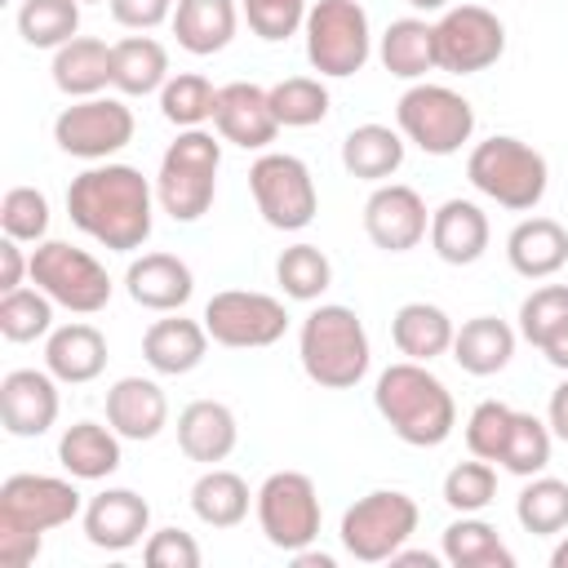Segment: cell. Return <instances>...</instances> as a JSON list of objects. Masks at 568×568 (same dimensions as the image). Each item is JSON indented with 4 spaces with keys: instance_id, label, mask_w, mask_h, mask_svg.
Returning a JSON list of instances; mask_svg holds the SVG:
<instances>
[{
    "instance_id": "6da1fadb",
    "label": "cell",
    "mask_w": 568,
    "mask_h": 568,
    "mask_svg": "<svg viewBox=\"0 0 568 568\" xmlns=\"http://www.w3.org/2000/svg\"><path fill=\"white\" fill-rule=\"evenodd\" d=\"M67 217L93 244L111 253H133L151 240L155 226V182L120 160L89 164L67 186Z\"/></svg>"
},
{
    "instance_id": "7a4b0ae2",
    "label": "cell",
    "mask_w": 568,
    "mask_h": 568,
    "mask_svg": "<svg viewBox=\"0 0 568 568\" xmlns=\"http://www.w3.org/2000/svg\"><path fill=\"white\" fill-rule=\"evenodd\" d=\"M373 408L390 426L395 439L413 448H439L457 426L453 390L417 359L386 364L373 382Z\"/></svg>"
},
{
    "instance_id": "3957f363",
    "label": "cell",
    "mask_w": 568,
    "mask_h": 568,
    "mask_svg": "<svg viewBox=\"0 0 568 568\" xmlns=\"http://www.w3.org/2000/svg\"><path fill=\"white\" fill-rule=\"evenodd\" d=\"M302 373L324 390H351L368 377L373 346L364 320L342 302H320L297 328Z\"/></svg>"
},
{
    "instance_id": "277c9868",
    "label": "cell",
    "mask_w": 568,
    "mask_h": 568,
    "mask_svg": "<svg viewBox=\"0 0 568 568\" xmlns=\"http://www.w3.org/2000/svg\"><path fill=\"white\" fill-rule=\"evenodd\" d=\"M222 169V142L209 129H178V138L160 155L155 204L173 222H200L213 209Z\"/></svg>"
},
{
    "instance_id": "5b68a950",
    "label": "cell",
    "mask_w": 568,
    "mask_h": 568,
    "mask_svg": "<svg viewBox=\"0 0 568 568\" xmlns=\"http://www.w3.org/2000/svg\"><path fill=\"white\" fill-rule=\"evenodd\" d=\"M466 178L493 204H501L510 213H528V209L541 204V195L550 186V164H546V155L537 146L519 142L510 133H493V138L470 146Z\"/></svg>"
},
{
    "instance_id": "8992f818",
    "label": "cell",
    "mask_w": 568,
    "mask_h": 568,
    "mask_svg": "<svg viewBox=\"0 0 568 568\" xmlns=\"http://www.w3.org/2000/svg\"><path fill=\"white\" fill-rule=\"evenodd\" d=\"M395 129L426 155H457L475 138V106L448 84L417 80L395 102Z\"/></svg>"
},
{
    "instance_id": "52a82bcc",
    "label": "cell",
    "mask_w": 568,
    "mask_h": 568,
    "mask_svg": "<svg viewBox=\"0 0 568 568\" xmlns=\"http://www.w3.org/2000/svg\"><path fill=\"white\" fill-rule=\"evenodd\" d=\"M417 501L399 488H373L364 497H355L346 510H342V524H337V541L351 559L359 564H390V555L399 546H408V537L417 532Z\"/></svg>"
},
{
    "instance_id": "ba28073f",
    "label": "cell",
    "mask_w": 568,
    "mask_h": 568,
    "mask_svg": "<svg viewBox=\"0 0 568 568\" xmlns=\"http://www.w3.org/2000/svg\"><path fill=\"white\" fill-rule=\"evenodd\" d=\"M302 36L306 62L328 80H346L373 58V27L359 0H315L306 9Z\"/></svg>"
},
{
    "instance_id": "9c48e42d",
    "label": "cell",
    "mask_w": 568,
    "mask_h": 568,
    "mask_svg": "<svg viewBox=\"0 0 568 568\" xmlns=\"http://www.w3.org/2000/svg\"><path fill=\"white\" fill-rule=\"evenodd\" d=\"M31 284L71 315H98L115 293L106 266L89 248H75L67 240H40L31 248Z\"/></svg>"
},
{
    "instance_id": "30bf717a",
    "label": "cell",
    "mask_w": 568,
    "mask_h": 568,
    "mask_svg": "<svg viewBox=\"0 0 568 568\" xmlns=\"http://www.w3.org/2000/svg\"><path fill=\"white\" fill-rule=\"evenodd\" d=\"M248 191L266 226L275 231H306L320 213V191L306 160L288 151H262L248 164Z\"/></svg>"
},
{
    "instance_id": "8fae6325",
    "label": "cell",
    "mask_w": 568,
    "mask_h": 568,
    "mask_svg": "<svg viewBox=\"0 0 568 568\" xmlns=\"http://www.w3.org/2000/svg\"><path fill=\"white\" fill-rule=\"evenodd\" d=\"M253 510H257V528L262 537L293 555L302 546H311L320 537V519H324V506H320V493H315V479L302 475V470H275L262 479L257 497H253Z\"/></svg>"
},
{
    "instance_id": "7c38bea8",
    "label": "cell",
    "mask_w": 568,
    "mask_h": 568,
    "mask_svg": "<svg viewBox=\"0 0 568 568\" xmlns=\"http://www.w3.org/2000/svg\"><path fill=\"white\" fill-rule=\"evenodd\" d=\"M133 129H138V120H133L129 102L98 93V98H75L71 106L58 111L53 142H58V151H67L75 160L102 164L133 142Z\"/></svg>"
},
{
    "instance_id": "4fadbf2b",
    "label": "cell",
    "mask_w": 568,
    "mask_h": 568,
    "mask_svg": "<svg viewBox=\"0 0 568 568\" xmlns=\"http://www.w3.org/2000/svg\"><path fill=\"white\" fill-rule=\"evenodd\" d=\"M204 328L217 346L231 351H262L288 333V311L280 297L257 288H222L204 302Z\"/></svg>"
},
{
    "instance_id": "5bb4252c",
    "label": "cell",
    "mask_w": 568,
    "mask_h": 568,
    "mask_svg": "<svg viewBox=\"0 0 568 568\" xmlns=\"http://www.w3.org/2000/svg\"><path fill=\"white\" fill-rule=\"evenodd\" d=\"M84 515V497L75 488V475H9L0 484V528L13 532H53Z\"/></svg>"
},
{
    "instance_id": "9a60e30c",
    "label": "cell",
    "mask_w": 568,
    "mask_h": 568,
    "mask_svg": "<svg viewBox=\"0 0 568 568\" xmlns=\"http://www.w3.org/2000/svg\"><path fill=\"white\" fill-rule=\"evenodd\" d=\"M506 53V27L484 4H448L435 22V62L448 75L488 71Z\"/></svg>"
},
{
    "instance_id": "2e32d148",
    "label": "cell",
    "mask_w": 568,
    "mask_h": 568,
    "mask_svg": "<svg viewBox=\"0 0 568 568\" xmlns=\"http://www.w3.org/2000/svg\"><path fill=\"white\" fill-rule=\"evenodd\" d=\"M364 235L382 253H408L430 235L426 200L404 182H377L364 200Z\"/></svg>"
},
{
    "instance_id": "e0dca14e",
    "label": "cell",
    "mask_w": 568,
    "mask_h": 568,
    "mask_svg": "<svg viewBox=\"0 0 568 568\" xmlns=\"http://www.w3.org/2000/svg\"><path fill=\"white\" fill-rule=\"evenodd\" d=\"M58 377L49 368H13L0 377V422L13 439H40L58 422Z\"/></svg>"
},
{
    "instance_id": "ac0fdd59",
    "label": "cell",
    "mask_w": 568,
    "mask_h": 568,
    "mask_svg": "<svg viewBox=\"0 0 568 568\" xmlns=\"http://www.w3.org/2000/svg\"><path fill=\"white\" fill-rule=\"evenodd\" d=\"M80 524H84L89 546L120 555V550H133L151 537V506L133 488H102L84 501Z\"/></svg>"
},
{
    "instance_id": "d6986e66",
    "label": "cell",
    "mask_w": 568,
    "mask_h": 568,
    "mask_svg": "<svg viewBox=\"0 0 568 568\" xmlns=\"http://www.w3.org/2000/svg\"><path fill=\"white\" fill-rule=\"evenodd\" d=\"M213 129L222 142L244 146V151H266L280 133L275 106H271V89L248 84V80H231L217 84V111H213Z\"/></svg>"
},
{
    "instance_id": "ffe728a7",
    "label": "cell",
    "mask_w": 568,
    "mask_h": 568,
    "mask_svg": "<svg viewBox=\"0 0 568 568\" xmlns=\"http://www.w3.org/2000/svg\"><path fill=\"white\" fill-rule=\"evenodd\" d=\"M124 293L133 297V306L169 315V311H182L191 302L195 275L178 253H142L124 271Z\"/></svg>"
},
{
    "instance_id": "44dd1931",
    "label": "cell",
    "mask_w": 568,
    "mask_h": 568,
    "mask_svg": "<svg viewBox=\"0 0 568 568\" xmlns=\"http://www.w3.org/2000/svg\"><path fill=\"white\" fill-rule=\"evenodd\" d=\"M209 342L213 337H209L204 320H186L182 311H169L164 320H155L142 333V359L160 377H186V373H195L204 364Z\"/></svg>"
},
{
    "instance_id": "7402d4cb",
    "label": "cell",
    "mask_w": 568,
    "mask_h": 568,
    "mask_svg": "<svg viewBox=\"0 0 568 568\" xmlns=\"http://www.w3.org/2000/svg\"><path fill=\"white\" fill-rule=\"evenodd\" d=\"M106 422L120 439H155L169 426V395L155 377H120L106 386Z\"/></svg>"
},
{
    "instance_id": "603a6c76",
    "label": "cell",
    "mask_w": 568,
    "mask_h": 568,
    "mask_svg": "<svg viewBox=\"0 0 568 568\" xmlns=\"http://www.w3.org/2000/svg\"><path fill=\"white\" fill-rule=\"evenodd\" d=\"M488 240H493V226L475 200L453 195L430 213V248L448 266H475L488 253Z\"/></svg>"
},
{
    "instance_id": "cb8c5ba5",
    "label": "cell",
    "mask_w": 568,
    "mask_h": 568,
    "mask_svg": "<svg viewBox=\"0 0 568 568\" xmlns=\"http://www.w3.org/2000/svg\"><path fill=\"white\" fill-rule=\"evenodd\" d=\"M235 444H240V422L222 399H191L178 413V448L191 462L217 466L235 453Z\"/></svg>"
},
{
    "instance_id": "d4e9b609",
    "label": "cell",
    "mask_w": 568,
    "mask_h": 568,
    "mask_svg": "<svg viewBox=\"0 0 568 568\" xmlns=\"http://www.w3.org/2000/svg\"><path fill=\"white\" fill-rule=\"evenodd\" d=\"M44 368L62 386H84V382L102 377V368H106V337L84 320L58 324L44 337Z\"/></svg>"
},
{
    "instance_id": "484cf974",
    "label": "cell",
    "mask_w": 568,
    "mask_h": 568,
    "mask_svg": "<svg viewBox=\"0 0 568 568\" xmlns=\"http://www.w3.org/2000/svg\"><path fill=\"white\" fill-rule=\"evenodd\" d=\"M506 262L524 280H550L568 262V231L555 217H524L506 235Z\"/></svg>"
},
{
    "instance_id": "4316f807",
    "label": "cell",
    "mask_w": 568,
    "mask_h": 568,
    "mask_svg": "<svg viewBox=\"0 0 568 568\" xmlns=\"http://www.w3.org/2000/svg\"><path fill=\"white\" fill-rule=\"evenodd\" d=\"M169 49L138 31V36H124L111 44V89L124 93V98H146V93H160L164 80H169Z\"/></svg>"
},
{
    "instance_id": "83f0119b",
    "label": "cell",
    "mask_w": 568,
    "mask_h": 568,
    "mask_svg": "<svg viewBox=\"0 0 568 568\" xmlns=\"http://www.w3.org/2000/svg\"><path fill=\"white\" fill-rule=\"evenodd\" d=\"M453 333H457V324L435 302H404L390 315V342H395V351L404 359H417V364H430V359L448 355L453 351Z\"/></svg>"
},
{
    "instance_id": "f1b7e54d",
    "label": "cell",
    "mask_w": 568,
    "mask_h": 568,
    "mask_svg": "<svg viewBox=\"0 0 568 568\" xmlns=\"http://www.w3.org/2000/svg\"><path fill=\"white\" fill-rule=\"evenodd\" d=\"M404 133L390 129V124H355L346 138H342V169L359 182H390L404 164Z\"/></svg>"
},
{
    "instance_id": "f546056e",
    "label": "cell",
    "mask_w": 568,
    "mask_h": 568,
    "mask_svg": "<svg viewBox=\"0 0 568 568\" xmlns=\"http://www.w3.org/2000/svg\"><path fill=\"white\" fill-rule=\"evenodd\" d=\"M235 27H240L235 0H178L173 9V36L195 58L222 53L235 40Z\"/></svg>"
},
{
    "instance_id": "4dcf8cb0",
    "label": "cell",
    "mask_w": 568,
    "mask_h": 568,
    "mask_svg": "<svg viewBox=\"0 0 568 568\" xmlns=\"http://www.w3.org/2000/svg\"><path fill=\"white\" fill-rule=\"evenodd\" d=\"M519 333L497 315H475L453 333V359L470 377H493L510 364Z\"/></svg>"
},
{
    "instance_id": "1f68e13d",
    "label": "cell",
    "mask_w": 568,
    "mask_h": 568,
    "mask_svg": "<svg viewBox=\"0 0 568 568\" xmlns=\"http://www.w3.org/2000/svg\"><path fill=\"white\" fill-rule=\"evenodd\" d=\"M58 462L67 475L75 479H106L120 470V435L111 430V422H71L62 435H58Z\"/></svg>"
},
{
    "instance_id": "d6a6232c",
    "label": "cell",
    "mask_w": 568,
    "mask_h": 568,
    "mask_svg": "<svg viewBox=\"0 0 568 568\" xmlns=\"http://www.w3.org/2000/svg\"><path fill=\"white\" fill-rule=\"evenodd\" d=\"M53 84L58 93L75 98H98L111 84V44L98 36H75L62 49H53Z\"/></svg>"
},
{
    "instance_id": "836d02e7",
    "label": "cell",
    "mask_w": 568,
    "mask_h": 568,
    "mask_svg": "<svg viewBox=\"0 0 568 568\" xmlns=\"http://www.w3.org/2000/svg\"><path fill=\"white\" fill-rule=\"evenodd\" d=\"M377 58L395 80H426V71H439L435 62V22L426 18H395L382 40H377Z\"/></svg>"
},
{
    "instance_id": "e575fe53",
    "label": "cell",
    "mask_w": 568,
    "mask_h": 568,
    "mask_svg": "<svg viewBox=\"0 0 568 568\" xmlns=\"http://www.w3.org/2000/svg\"><path fill=\"white\" fill-rule=\"evenodd\" d=\"M439 555L453 568H515V550L479 515H457L439 537Z\"/></svg>"
},
{
    "instance_id": "d590c367",
    "label": "cell",
    "mask_w": 568,
    "mask_h": 568,
    "mask_svg": "<svg viewBox=\"0 0 568 568\" xmlns=\"http://www.w3.org/2000/svg\"><path fill=\"white\" fill-rule=\"evenodd\" d=\"M257 493H248L244 475L226 470V466H209L195 484H191V510L204 528H235L248 519Z\"/></svg>"
},
{
    "instance_id": "8d00e7d4",
    "label": "cell",
    "mask_w": 568,
    "mask_h": 568,
    "mask_svg": "<svg viewBox=\"0 0 568 568\" xmlns=\"http://www.w3.org/2000/svg\"><path fill=\"white\" fill-rule=\"evenodd\" d=\"M515 519L532 537H559L568 528V479H555L546 470L524 479L515 497Z\"/></svg>"
},
{
    "instance_id": "74e56055",
    "label": "cell",
    "mask_w": 568,
    "mask_h": 568,
    "mask_svg": "<svg viewBox=\"0 0 568 568\" xmlns=\"http://www.w3.org/2000/svg\"><path fill=\"white\" fill-rule=\"evenodd\" d=\"M217 111V84L200 71H178L160 89V115L173 129H204Z\"/></svg>"
},
{
    "instance_id": "f35d334b",
    "label": "cell",
    "mask_w": 568,
    "mask_h": 568,
    "mask_svg": "<svg viewBox=\"0 0 568 568\" xmlns=\"http://www.w3.org/2000/svg\"><path fill=\"white\" fill-rule=\"evenodd\" d=\"M275 284L293 302H320L333 284V262L320 244H288L275 257Z\"/></svg>"
},
{
    "instance_id": "ab89813d",
    "label": "cell",
    "mask_w": 568,
    "mask_h": 568,
    "mask_svg": "<svg viewBox=\"0 0 568 568\" xmlns=\"http://www.w3.org/2000/svg\"><path fill=\"white\" fill-rule=\"evenodd\" d=\"M18 36L31 49H62L80 36V0H22Z\"/></svg>"
},
{
    "instance_id": "60d3db41",
    "label": "cell",
    "mask_w": 568,
    "mask_h": 568,
    "mask_svg": "<svg viewBox=\"0 0 568 568\" xmlns=\"http://www.w3.org/2000/svg\"><path fill=\"white\" fill-rule=\"evenodd\" d=\"M550 448H555L550 422H541V417H532V413H515L497 466L510 470V475H519V479H532V475H541V470L550 466Z\"/></svg>"
},
{
    "instance_id": "b9f144b4",
    "label": "cell",
    "mask_w": 568,
    "mask_h": 568,
    "mask_svg": "<svg viewBox=\"0 0 568 568\" xmlns=\"http://www.w3.org/2000/svg\"><path fill=\"white\" fill-rule=\"evenodd\" d=\"M271 106H275L280 129H311L328 115L333 98L324 89V75H288L271 84Z\"/></svg>"
},
{
    "instance_id": "7bdbcfd3",
    "label": "cell",
    "mask_w": 568,
    "mask_h": 568,
    "mask_svg": "<svg viewBox=\"0 0 568 568\" xmlns=\"http://www.w3.org/2000/svg\"><path fill=\"white\" fill-rule=\"evenodd\" d=\"M53 297L44 288H13V293H0V333L9 342H36V337H49L53 333Z\"/></svg>"
},
{
    "instance_id": "ee69618b",
    "label": "cell",
    "mask_w": 568,
    "mask_h": 568,
    "mask_svg": "<svg viewBox=\"0 0 568 568\" xmlns=\"http://www.w3.org/2000/svg\"><path fill=\"white\" fill-rule=\"evenodd\" d=\"M444 506L457 510V515H479L484 506H493L497 497V470L493 462L484 457H470V462H457L448 475H444Z\"/></svg>"
},
{
    "instance_id": "f6af8a7d",
    "label": "cell",
    "mask_w": 568,
    "mask_h": 568,
    "mask_svg": "<svg viewBox=\"0 0 568 568\" xmlns=\"http://www.w3.org/2000/svg\"><path fill=\"white\" fill-rule=\"evenodd\" d=\"M568 324V284H541L519 302V337L528 346H546Z\"/></svg>"
},
{
    "instance_id": "bcb514c9",
    "label": "cell",
    "mask_w": 568,
    "mask_h": 568,
    "mask_svg": "<svg viewBox=\"0 0 568 568\" xmlns=\"http://www.w3.org/2000/svg\"><path fill=\"white\" fill-rule=\"evenodd\" d=\"M49 200L36 186H9L0 200V231L22 240V244H40L49 240Z\"/></svg>"
},
{
    "instance_id": "7dc6e473",
    "label": "cell",
    "mask_w": 568,
    "mask_h": 568,
    "mask_svg": "<svg viewBox=\"0 0 568 568\" xmlns=\"http://www.w3.org/2000/svg\"><path fill=\"white\" fill-rule=\"evenodd\" d=\"M510 422H515V408L501 404V399H479L466 417V448L470 457H484V462H497L501 448H506V435H510Z\"/></svg>"
},
{
    "instance_id": "c3c4849f",
    "label": "cell",
    "mask_w": 568,
    "mask_h": 568,
    "mask_svg": "<svg viewBox=\"0 0 568 568\" xmlns=\"http://www.w3.org/2000/svg\"><path fill=\"white\" fill-rule=\"evenodd\" d=\"M306 9H311L306 0H240V13L248 22V31L266 44H280L288 36H297L302 22H306Z\"/></svg>"
},
{
    "instance_id": "681fc988",
    "label": "cell",
    "mask_w": 568,
    "mask_h": 568,
    "mask_svg": "<svg viewBox=\"0 0 568 568\" xmlns=\"http://www.w3.org/2000/svg\"><path fill=\"white\" fill-rule=\"evenodd\" d=\"M142 559L151 568H200V541L182 528H155L146 541H142Z\"/></svg>"
},
{
    "instance_id": "f907efd6",
    "label": "cell",
    "mask_w": 568,
    "mask_h": 568,
    "mask_svg": "<svg viewBox=\"0 0 568 568\" xmlns=\"http://www.w3.org/2000/svg\"><path fill=\"white\" fill-rule=\"evenodd\" d=\"M178 0H111V18L129 31H155L160 22H173Z\"/></svg>"
},
{
    "instance_id": "816d5d0a",
    "label": "cell",
    "mask_w": 568,
    "mask_h": 568,
    "mask_svg": "<svg viewBox=\"0 0 568 568\" xmlns=\"http://www.w3.org/2000/svg\"><path fill=\"white\" fill-rule=\"evenodd\" d=\"M27 275H31V253H22V240L4 235L0 240V293L22 288Z\"/></svg>"
},
{
    "instance_id": "f5cc1de1",
    "label": "cell",
    "mask_w": 568,
    "mask_h": 568,
    "mask_svg": "<svg viewBox=\"0 0 568 568\" xmlns=\"http://www.w3.org/2000/svg\"><path fill=\"white\" fill-rule=\"evenodd\" d=\"M546 422H550V430H555V439H564L568 444V377L550 390V404H546Z\"/></svg>"
},
{
    "instance_id": "db71d44e",
    "label": "cell",
    "mask_w": 568,
    "mask_h": 568,
    "mask_svg": "<svg viewBox=\"0 0 568 568\" xmlns=\"http://www.w3.org/2000/svg\"><path fill=\"white\" fill-rule=\"evenodd\" d=\"M439 559H444V555H430V550H408V546H399V550L390 555V564H395V568H439Z\"/></svg>"
},
{
    "instance_id": "11a10c76",
    "label": "cell",
    "mask_w": 568,
    "mask_h": 568,
    "mask_svg": "<svg viewBox=\"0 0 568 568\" xmlns=\"http://www.w3.org/2000/svg\"><path fill=\"white\" fill-rule=\"evenodd\" d=\"M541 355H546V359H550L559 373H568V324H564V328H559V333H555V337L541 346Z\"/></svg>"
},
{
    "instance_id": "9f6ffc18",
    "label": "cell",
    "mask_w": 568,
    "mask_h": 568,
    "mask_svg": "<svg viewBox=\"0 0 568 568\" xmlns=\"http://www.w3.org/2000/svg\"><path fill=\"white\" fill-rule=\"evenodd\" d=\"M293 564H297V568H333V555L302 546V550H293Z\"/></svg>"
},
{
    "instance_id": "6f0895ef",
    "label": "cell",
    "mask_w": 568,
    "mask_h": 568,
    "mask_svg": "<svg viewBox=\"0 0 568 568\" xmlns=\"http://www.w3.org/2000/svg\"><path fill=\"white\" fill-rule=\"evenodd\" d=\"M408 4H413L417 13H444V9L453 4V0H408Z\"/></svg>"
},
{
    "instance_id": "680465c9",
    "label": "cell",
    "mask_w": 568,
    "mask_h": 568,
    "mask_svg": "<svg viewBox=\"0 0 568 568\" xmlns=\"http://www.w3.org/2000/svg\"><path fill=\"white\" fill-rule=\"evenodd\" d=\"M550 568H568V537L555 541V550H550Z\"/></svg>"
},
{
    "instance_id": "91938a15",
    "label": "cell",
    "mask_w": 568,
    "mask_h": 568,
    "mask_svg": "<svg viewBox=\"0 0 568 568\" xmlns=\"http://www.w3.org/2000/svg\"><path fill=\"white\" fill-rule=\"evenodd\" d=\"M80 4H111V0H80Z\"/></svg>"
}]
</instances>
